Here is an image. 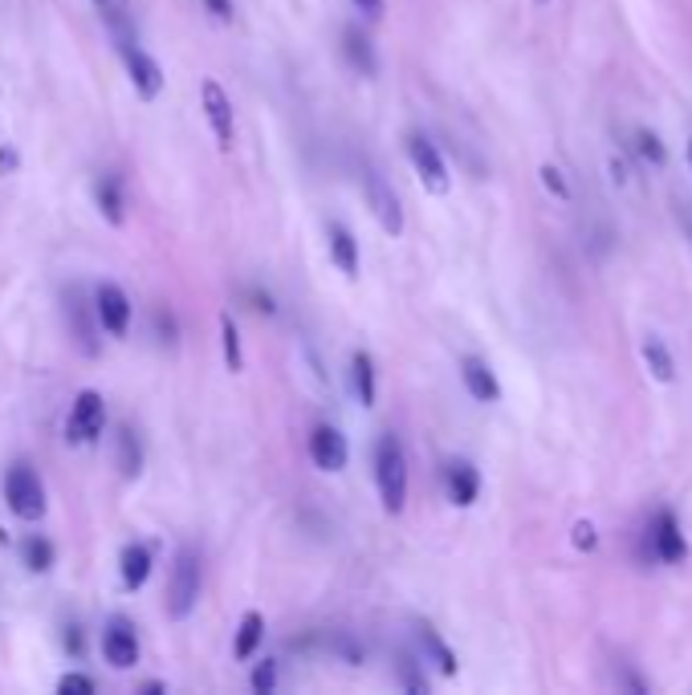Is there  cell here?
Masks as SVG:
<instances>
[{"label":"cell","instance_id":"cell-1","mask_svg":"<svg viewBox=\"0 0 692 695\" xmlns=\"http://www.w3.org/2000/svg\"><path fill=\"white\" fill-rule=\"evenodd\" d=\"M376 488L388 517H400L407 509V455L391 431L376 443Z\"/></svg>","mask_w":692,"mask_h":695},{"label":"cell","instance_id":"cell-2","mask_svg":"<svg viewBox=\"0 0 692 695\" xmlns=\"http://www.w3.org/2000/svg\"><path fill=\"white\" fill-rule=\"evenodd\" d=\"M200 590H204V569H200V554L192 545H180L172 561V578H168V618L184 623L192 618V611L200 606Z\"/></svg>","mask_w":692,"mask_h":695},{"label":"cell","instance_id":"cell-3","mask_svg":"<svg viewBox=\"0 0 692 695\" xmlns=\"http://www.w3.org/2000/svg\"><path fill=\"white\" fill-rule=\"evenodd\" d=\"M4 505L16 521H42L49 500H45V484L30 464H13L4 472Z\"/></svg>","mask_w":692,"mask_h":695},{"label":"cell","instance_id":"cell-4","mask_svg":"<svg viewBox=\"0 0 692 695\" xmlns=\"http://www.w3.org/2000/svg\"><path fill=\"white\" fill-rule=\"evenodd\" d=\"M362 199H367V208L388 236H404V204L395 196V187L388 184V175L371 163L362 167Z\"/></svg>","mask_w":692,"mask_h":695},{"label":"cell","instance_id":"cell-5","mask_svg":"<svg viewBox=\"0 0 692 695\" xmlns=\"http://www.w3.org/2000/svg\"><path fill=\"white\" fill-rule=\"evenodd\" d=\"M102 431H106V398L99 391H78L66 419V440L73 448H90L102 440Z\"/></svg>","mask_w":692,"mask_h":695},{"label":"cell","instance_id":"cell-6","mask_svg":"<svg viewBox=\"0 0 692 695\" xmlns=\"http://www.w3.org/2000/svg\"><path fill=\"white\" fill-rule=\"evenodd\" d=\"M407 159H412V167H416L419 184L428 196H448V187H452V175H448V163L440 155V147H436L428 135H407Z\"/></svg>","mask_w":692,"mask_h":695},{"label":"cell","instance_id":"cell-7","mask_svg":"<svg viewBox=\"0 0 692 695\" xmlns=\"http://www.w3.org/2000/svg\"><path fill=\"white\" fill-rule=\"evenodd\" d=\"M118 54H123V66H127V78H130V90L139 94L143 102H155L163 94V85H168V73L159 66L155 57L139 49L135 42L118 45Z\"/></svg>","mask_w":692,"mask_h":695},{"label":"cell","instance_id":"cell-8","mask_svg":"<svg viewBox=\"0 0 692 695\" xmlns=\"http://www.w3.org/2000/svg\"><path fill=\"white\" fill-rule=\"evenodd\" d=\"M94 317H99V329H106L111 338H127L135 305H130V298L123 293V285L102 281L99 289H94Z\"/></svg>","mask_w":692,"mask_h":695},{"label":"cell","instance_id":"cell-9","mask_svg":"<svg viewBox=\"0 0 692 695\" xmlns=\"http://www.w3.org/2000/svg\"><path fill=\"white\" fill-rule=\"evenodd\" d=\"M200 111L212 127V139H217L220 151H232V139H237V127H232V99L224 94V85L217 78H204L200 82Z\"/></svg>","mask_w":692,"mask_h":695},{"label":"cell","instance_id":"cell-10","mask_svg":"<svg viewBox=\"0 0 692 695\" xmlns=\"http://www.w3.org/2000/svg\"><path fill=\"white\" fill-rule=\"evenodd\" d=\"M102 655L115 671H130L139 659H143V642L135 635V626L127 618H111L106 630H102Z\"/></svg>","mask_w":692,"mask_h":695},{"label":"cell","instance_id":"cell-11","mask_svg":"<svg viewBox=\"0 0 692 695\" xmlns=\"http://www.w3.org/2000/svg\"><path fill=\"white\" fill-rule=\"evenodd\" d=\"M648 545H651V557L664 561V566H680V561L689 557V545H684L677 512L672 509L656 512V521H651V529H648Z\"/></svg>","mask_w":692,"mask_h":695},{"label":"cell","instance_id":"cell-12","mask_svg":"<svg viewBox=\"0 0 692 695\" xmlns=\"http://www.w3.org/2000/svg\"><path fill=\"white\" fill-rule=\"evenodd\" d=\"M310 460H314L318 472H343L346 460H350V443L334 424H318L310 431Z\"/></svg>","mask_w":692,"mask_h":695},{"label":"cell","instance_id":"cell-13","mask_svg":"<svg viewBox=\"0 0 692 695\" xmlns=\"http://www.w3.org/2000/svg\"><path fill=\"white\" fill-rule=\"evenodd\" d=\"M326 248H331V265L343 273L346 281H355L362 269V256H359V241H355V232L346 224H326Z\"/></svg>","mask_w":692,"mask_h":695},{"label":"cell","instance_id":"cell-14","mask_svg":"<svg viewBox=\"0 0 692 695\" xmlns=\"http://www.w3.org/2000/svg\"><path fill=\"white\" fill-rule=\"evenodd\" d=\"M66 317H70V329H73V341H78V350L86 358L99 355V317H94V305L82 301V293L73 289L70 298H66Z\"/></svg>","mask_w":692,"mask_h":695},{"label":"cell","instance_id":"cell-15","mask_svg":"<svg viewBox=\"0 0 692 695\" xmlns=\"http://www.w3.org/2000/svg\"><path fill=\"white\" fill-rule=\"evenodd\" d=\"M151 569H155L151 545H143V541H130V545H123V554H118V574H123V590H127V594L143 590L147 578H151Z\"/></svg>","mask_w":692,"mask_h":695},{"label":"cell","instance_id":"cell-16","mask_svg":"<svg viewBox=\"0 0 692 695\" xmlns=\"http://www.w3.org/2000/svg\"><path fill=\"white\" fill-rule=\"evenodd\" d=\"M461 383L476 403H497V398H501V383H497V374L489 370L485 358H476V355L461 358Z\"/></svg>","mask_w":692,"mask_h":695},{"label":"cell","instance_id":"cell-17","mask_svg":"<svg viewBox=\"0 0 692 695\" xmlns=\"http://www.w3.org/2000/svg\"><path fill=\"white\" fill-rule=\"evenodd\" d=\"M445 488H448V500H452L457 509H469V505H476V497H481V476H476V468L469 460H452L445 468Z\"/></svg>","mask_w":692,"mask_h":695},{"label":"cell","instance_id":"cell-18","mask_svg":"<svg viewBox=\"0 0 692 695\" xmlns=\"http://www.w3.org/2000/svg\"><path fill=\"white\" fill-rule=\"evenodd\" d=\"M343 54H346V61L355 66V73H362V78H376V73H379L376 42H371V37H367L359 25H346L343 28Z\"/></svg>","mask_w":692,"mask_h":695},{"label":"cell","instance_id":"cell-19","mask_svg":"<svg viewBox=\"0 0 692 695\" xmlns=\"http://www.w3.org/2000/svg\"><path fill=\"white\" fill-rule=\"evenodd\" d=\"M94 204H99L106 224H115V228L127 224V192H123V179H118V175H102L99 184H94Z\"/></svg>","mask_w":692,"mask_h":695},{"label":"cell","instance_id":"cell-20","mask_svg":"<svg viewBox=\"0 0 692 695\" xmlns=\"http://www.w3.org/2000/svg\"><path fill=\"white\" fill-rule=\"evenodd\" d=\"M350 391L359 398L362 407H376L379 398V374H376V358L367 350H355L350 355Z\"/></svg>","mask_w":692,"mask_h":695},{"label":"cell","instance_id":"cell-21","mask_svg":"<svg viewBox=\"0 0 692 695\" xmlns=\"http://www.w3.org/2000/svg\"><path fill=\"white\" fill-rule=\"evenodd\" d=\"M261 642H265V614L261 611H245L241 614V623H237V639H232V659H241L249 663L253 655L261 651Z\"/></svg>","mask_w":692,"mask_h":695},{"label":"cell","instance_id":"cell-22","mask_svg":"<svg viewBox=\"0 0 692 695\" xmlns=\"http://www.w3.org/2000/svg\"><path fill=\"white\" fill-rule=\"evenodd\" d=\"M115 460H118V472L127 476V480H135L139 472H143V443H139V431L135 427H118L115 436Z\"/></svg>","mask_w":692,"mask_h":695},{"label":"cell","instance_id":"cell-23","mask_svg":"<svg viewBox=\"0 0 692 695\" xmlns=\"http://www.w3.org/2000/svg\"><path fill=\"white\" fill-rule=\"evenodd\" d=\"M21 566L30 569V574H49V569L58 566L54 541L42 537V533H30V537L21 541Z\"/></svg>","mask_w":692,"mask_h":695},{"label":"cell","instance_id":"cell-24","mask_svg":"<svg viewBox=\"0 0 692 695\" xmlns=\"http://www.w3.org/2000/svg\"><path fill=\"white\" fill-rule=\"evenodd\" d=\"M220 350H224V367L232 374H241L245 370V346H241V326H237V317L229 310L220 313Z\"/></svg>","mask_w":692,"mask_h":695},{"label":"cell","instance_id":"cell-25","mask_svg":"<svg viewBox=\"0 0 692 695\" xmlns=\"http://www.w3.org/2000/svg\"><path fill=\"white\" fill-rule=\"evenodd\" d=\"M416 635H419V647H424V655L432 659L436 668L445 671V675H457V655H452V647H448L440 635H436V626L428 623H419L416 626Z\"/></svg>","mask_w":692,"mask_h":695},{"label":"cell","instance_id":"cell-26","mask_svg":"<svg viewBox=\"0 0 692 695\" xmlns=\"http://www.w3.org/2000/svg\"><path fill=\"white\" fill-rule=\"evenodd\" d=\"M644 358H648L651 374H656L660 383H672V379H677V367H672V355L664 350V341H660V338H648V341H644Z\"/></svg>","mask_w":692,"mask_h":695},{"label":"cell","instance_id":"cell-27","mask_svg":"<svg viewBox=\"0 0 692 695\" xmlns=\"http://www.w3.org/2000/svg\"><path fill=\"white\" fill-rule=\"evenodd\" d=\"M249 687H253V695H274L277 692V663L274 659H261L257 668H253V675H249Z\"/></svg>","mask_w":692,"mask_h":695},{"label":"cell","instance_id":"cell-28","mask_svg":"<svg viewBox=\"0 0 692 695\" xmlns=\"http://www.w3.org/2000/svg\"><path fill=\"white\" fill-rule=\"evenodd\" d=\"M635 151L648 159V163H656L660 167L664 159H668V151H664V142L651 135V130H635Z\"/></svg>","mask_w":692,"mask_h":695},{"label":"cell","instance_id":"cell-29","mask_svg":"<svg viewBox=\"0 0 692 695\" xmlns=\"http://www.w3.org/2000/svg\"><path fill=\"white\" fill-rule=\"evenodd\" d=\"M99 692V683L82 675V671H70V675H61L58 680V695H94Z\"/></svg>","mask_w":692,"mask_h":695},{"label":"cell","instance_id":"cell-30","mask_svg":"<svg viewBox=\"0 0 692 695\" xmlns=\"http://www.w3.org/2000/svg\"><path fill=\"white\" fill-rule=\"evenodd\" d=\"M400 687H404V692H428V680H424V675H419L416 671V663H412V659H400Z\"/></svg>","mask_w":692,"mask_h":695},{"label":"cell","instance_id":"cell-31","mask_svg":"<svg viewBox=\"0 0 692 695\" xmlns=\"http://www.w3.org/2000/svg\"><path fill=\"white\" fill-rule=\"evenodd\" d=\"M538 175H542V184H546L550 192H554V196H558V199H570V187H566L563 171L554 167V163H546V167L538 171Z\"/></svg>","mask_w":692,"mask_h":695},{"label":"cell","instance_id":"cell-32","mask_svg":"<svg viewBox=\"0 0 692 695\" xmlns=\"http://www.w3.org/2000/svg\"><path fill=\"white\" fill-rule=\"evenodd\" d=\"M151 322H155V334H159V341H163V346H172L175 341V317L168 310H155L151 313Z\"/></svg>","mask_w":692,"mask_h":695},{"label":"cell","instance_id":"cell-33","mask_svg":"<svg viewBox=\"0 0 692 695\" xmlns=\"http://www.w3.org/2000/svg\"><path fill=\"white\" fill-rule=\"evenodd\" d=\"M350 4H355L367 21H383V13H388V0H350Z\"/></svg>","mask_w":692,"mask_h":695},{"label":"cell","instance_id":"cell-34","mask_svg":"<svg viewBox=\"0 0 692 695\" xmlns=\"http://www.w3.org/2000/svg\"><path fill=\"white\" fill-rule=\"evenodd\" d=\"M204 9L212 13V21H220V25H232V0H204Z\"/></svg>","mask_w":692,"mask_h":695},{"label":"cell","instance_id":"cell-35","mask_svg":"<svg viewBox=\"0 0 692 695\" xmlns=\"http://www.w3.org/2000/svg\"><path fill=\"white\" fill-rule=\"evenodd\" d=\"M575 545H578V549H595V545H599L591 521H578V525H575Z\"/></svg>","mask_w":692,"mask_h":695},{"label":"cell","instance_id":"cell-36","mask_svg":"<svg viewBox=\"0 0 692 695\" xmlns=\"http://www.w3.org/2000/svg\"><path fill=\"white\" fill-rule=\"evenodd\" d=\"M66 651L73 655V659H82V651H86V642H82V626H66Z\"/></svg>","mask_w":692,"mask_h":695},{"label":"cell","instance_id":"cell-37","mask_svg":"<svg viewBox=\"0 0 692 695\" xmlns=\"http://www.w3.org/2000/svg\"><path fill=\"white\" fill-rule=\"evenodd\" d=\"M249 298H253V310L265 313V317H274V313H277V305H274V298H269V293H261V289H249Z\"/></svg>","mask_w":692,"mask_h":695},{"label":"cell","instance_id":"cell-38","mask_svg":"<svg viewBox=\"0 0 692 695\" xmlns=\"http://www.w3.org/2000/svg\"><path fill=\"white\" fill-rule=\"evenodd\" d=\"M16 167V151L13 147H0V171H13Z\"/></svg>","mask_w":692,"mask_h":695},{"label":"cell","instance_id":"cell-39","mask_svg":"<svg viewBox=\"0 0 692 695\" xmlns=\"http://www.w3.org/2000/svg\"><path fill=\"white\" fill-rule=\"evenodd\" d=\"M623 687H632V692H648V683L639 680V675H632V671H623Z\"/></svg>","mask_w":692,"mask_h":695},{"label":"cell","instance_id":"cell-40","mask_svg":"<svg viewBox=\"0 0 692 695\" xmlns=\"http://www.w3.org/2000/svg\"><path fill=\"white\" fill-rule=\"evenodd\" d=\"M143 692H147V695H163V692H168V683L151 680V683H143Z\"/></svg>","mask_w":692,"mask_h":695},{"label":"cell","instance_id":"cell-41","mask_svg":"<svg viewBox=\"0 0 692 695\" xmlns=\"http://www.w3.org/2000/svg\"><path fill=\"white\" fill-rule=\"evenodd\" d=\"M94 4H99V9H111V0H94Z\"/></svg>","mask_w":692,"mask_h":695},{"label":"cell","instance_id":"cell-42","mask_svg":"<svg viewBox=\"0 0 692 695\" xmlns=\"http://www.w3.org/2000/svg\"><path fill=\"white\" fill-rule=\"evenodd\" d=\"M118 9H127V0H118Z\"/></svg>","mask_w":692,"mask_h":695},{"label":"cell","instance_id":"cell-43","mask_svg":"<svg viewBox=\"0 0 692 695\" xmlns=\"http://www.w3.org/2000/svg\"><path fill=\"white\" fill-rule=\"evenodd\" d=\"M689 159H692V139H689Z\"/></svg>","mask_w":692,"mask_h":695},{"label":"cell","instance_id":"cell-44","mask_svg":"<svg viewBox=\"0 0 692 695\" xmlns=\"http://www.w3.org/2000/svg\"><path fill=\"white\" fill-rule=\"evenodd\" d=\"M542 4H546V0H542Z\"/></svg>","mask_w":692,"mask_h":695}]
</instances>
